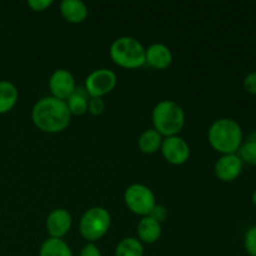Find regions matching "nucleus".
Instances as JSON below:
<instances>
[{
  "label": "nucleus",
  "mask_w": 256,
  "mask_h": 256,
  "mask_svg": "<svg viewBox=\"0 0 256 256\" xmlns=\"http://www.w3.org/2000/svg\"><path fill=\"white\" fill-rule=\"evenodd\" d=\"M32 120L42 132L56 134L69 126L72 114L65 102L54 96H45L38 100L32 106Z\"/></svg>",
  "instance_id": "1"
},
{
  "label": "nucleus",
  "mask_w": 256,
  "mask_h": 256,
  "mask_svg": "<svg viewBox=\"0 0 256 256\" xmlns=\"http://www.w3.org/2000/svg\"><path fill=\"white\" fill-rule=\"evenodd\" d=\"M244 132L239 122L230 118L218 119L208 130V142L222 155L236 154L244 142Z\"/></svg>",
  "instance_id": "2"
},
{
  "label": "nucleus",
  "mask_w": 256,
  "mask_h": 256,
  "mask_svg": "<svg viewBox=\"0 0 256 256\" xmlns=\"http://www.w3.org/2000/svg\"><path fill=\"white\" fill-rule=\"evenodd\" d=\"M154 129L162 138L179 135L185 125V112L174 100H162L152 112Z\"/></svg>",
  "instance_id": "3"
},
{
  "label": "nucleus",
  "mask_w": 256,
  "mask_h": 256,
  "mask_svg": "<svg viewBox=\"0 0 256 256\" xmlns=\"http://www.w3.org/2000/svg\"><path fill=\"white\" fill-rule=\"evenodd\" d=\"M110 58L124 69H139L145 65V48L136 38L120 36L110 45Z\"/></svg>",
  "instance_id": "4"
},
{
  "label": "nucleus",
  "mask_w": 256,
  "mask_h": 256,
  "mask_svg": "<svg viewBox=\"0 0 256 256\" xmlns=\"http://www.w3.org/2000/svg\"><path fill=\"white\" fill-rule=\"evenodd\" d=\"M110 225V212L102 206H94L88 209L80 218L79 232L88 242H95L106 235Z\"/></svg>",
  "instance_id": "5"
},
{
  "label": "nucleus",
  "mask_w": 256,
  "mask_h": 256,
  "mask_svg": "<svg viewBox=\"0 0 256 256\" xmlns=\"http://www.w3.org/2000/svg\"><path fill=\"white\" fill-rule=\"evenodd\" d=\"M124 202L128 209L140 216H148L156 205V199L149 186L144 184H132L124 192Z\"/></svg>",
  "instance_id": "6"
},
{
  "label": "nucleus",
  "mask_w": 256,
  "mask_h": 256,
  "mask_svg": "<svg viewBox=\"0 0 256 256\" xmlns=\"http://www.w3.org/2000/svg\"><path fill=\"white\" fill-rule=\"evenodd\" d=\"M118 76L110 69L92 70L85 79V90L90 98H102L116 86Z\"/></svg>",
  "instance_id": "7"
},
{
  "label": "nucleus",
  "mask_w": 256,
  "mask_h": 256,
  "mask_svg": "<svg viewBox=\"0 0 256 256\" xmlns=\"http://www.w3.org/2000/svg\"><path fill=\"white\" fill-rule=\"evenodd\" d=\"M160 152L164 159L172 165L185 164L190 158L189 144L179 135L164 138Z\"/></svg>",
  "instance_id": "8"
},
{
  "label": "nucleus",
  "mask_w": 256,
  "mask_h": 256,
  "mask_svg": "<svg viewBox=\"0 0 256 256\" xmlns=\"http://www.w3.org/2000/svg\"><path fill=\"white\" fill-rule=\"evenodd\" d=\"M76 89L75 78L69 70L56 69L49 78V90L52 96L66 102Z\"/></svg>",
  "instance_id": "9"
},
{
  "label": "nucleus",
  "mask_w": 256,
  "mask_h": 256,
  "mask_svg": "<svg viewBox=\"0 0 256 256\" xmlns=\"http://www.w3.org/2000/svg\"><path fill=\"white\" fill-rule=\"evenodd\" d=\"M242 164L238 154L222 155L214 165V174L220 182H232L242 175Z\"/></svg>",
  "instance_id": "10"
},
{
  "label": "nucleus",
  "mask_w": 256,
  "mask_h": 256,
  "mask_svg": "<svg viewBox=\"0 0 256 256\" xmlns=\"http://www.w3.org/2000/svg\"><path fill=\"white\" fill-rule=\"evenodd\" d=\"M45 225H46V230L49 232L50 238L62 239L72 229V214L68 210L62 209V208L52 210L48 215Z\"/></svg>",
  "instance_id": "11"
},
{
  "label": "nucleus",
  "mask_w": 256,
  "mask_h": 256,
  "mask_svg": "<svg viewBox=\"0 0 256 256\" xmlns=\"http://www.w3.org/2000/svg\"><path fill=\"white\" fill-rule=\"evenodd\" d=\"M172 52L168 45L154 42L145 48V65L155 70H165L172 64Z\"/></svg>",
  "instance_id": "12"
},
{
  "label": "nucleus",
  "mask_w": 256,
  "mask_h": 256,
  "mask_svg": "<svg viewBox=\"0 0 256 256\" xmlns=\"http://www.w3.org/2000/svg\"><path fill=\"white\" fill-rule=\"evenodd\" d=\"M59 9L62 16L72 24H80L89 15L88 5L82 0H62Z\"/></svg>",
  "instance_id": "13"
},
{
  "label": "nucleus",
  "mask_w": 256,
  "mask_h": 256,
  "mask_svg": "<svg viewBox=\"0 0 256 256\" xmlns=\"http://www.w3.org/2000/svg\"><path fill=\"white\" fill-rule=\"evenodd\" d=\"M138 239L144 244H154L162 238V224L152 216H142L136 228Z\"/></svg>",
  "instance_id": "14"
},
{
  "label": "nucleus",
  "mask_w": 256,
  "mask_h": 256,
  "mask_svg": "<svg viewBox=\"0 0 256 256\" xmlns=\"http://www.w3.org/2000/svg\"><path fill=\"white\" fill-rule=\"evenodd\" d=\"M19 92L15 84L8 80L0 82V115L9 112L16 105Z\"/></svg>",
  "instance_id": "15"
},
{
  "label": "nucleus",
  "mask_w": 256,
  "mask_h": 256,
  "mask_svg": "<svg viewBox=\"0 0 256 256\" xmlns=\"http://www.w3.org/2000/svg\"><path fill=\"white\" fill-rule=\"evenodd\" d=\"M162 140H164V138L154 128H152V129L144 130L140 134L139 139H138V146L144 154H155L162 148Z\"/></svg>",
  "instance_id": "16"
},
{
  "label": "nucleus",
  "mask_w": 256,
  "mask_h": 256,
  "mask_svg": "<svg viewBox=\"0 0 256 256\" xmlns=\"http://www.w3.org/2000/svg\"><path fill=\"white\" fill-rule=\"evenodd\" d=\"M89 94L86 92L84 86H76L72 96L66 100V106L70 114L75 116H82L88 112V104H89Z\"/></svg>",
  "instance_id": "17"
},
{
  "label": "nucleus",
  "mask_w": 256,
  "mask_h": 256,
  "mask_svg": "<svg viewBox=\"0 0 256 256\" xmlns=\"http://www.w3.org/2000/svg\"><path fill=\"white\" fill-rule=\"evenodd\" d=\"M39 256H74L69 245L62 239L49 238L42 244Z\"/></svg>",
  "instance_id": "18"
},
{
  "label": "nucleus",
  "mask_w": 256,
  "mask_h": 256,
  "mask_svg": "<svg viewBox=\"0 0 256 256\" xmlns=\"http://www.w3.org/2000/svg\"><path fill=\"white\" fill-rule=\"evenodd\" d=\"M115 256H144V245L138 238H124L115 248Z\"/></svg>",
  "instance_id": "19"
},
{
  "label": "nucleus",
  "mask_w": 256,
  "mask_h": 256,
  "mask_svg": "<svg viewBox=\"0 0 256 256\" xmlns=\"http://www.w3.org/2000/svg\"><path fill=\"white\" fill-rule=\"evenodd\" d=\"M236 154L242 159V164L256 166V142H252V140L244 142Z\"/></svg>",
  "instance_id": "20"
},
{
  "label": "nucleus",
  "mask_w": 256,
  "mask_h": 256,
  "mask_svg": "<svg viewBox=\"0 0 256 256\" xmlns=\"http://www.w3.org/2000/svg\"><path fill=\"white\" fill-rule=\"evenodd\" d=\"M244 248L249 256H256V225L249 228L244 235Z\"/></svg>",
  "instance_id": "21"
},
{
  "label": "nucleus",
  "mask_w": 256,
  "mask_h": 256,
  "mask_svg": "<svg viewBox=\"0 0 256 256\" xmlns=\"http://www.w3.org/2000/svg\"><path fill=\"white\" fill-rule=\"evenodd\" d=\"M105 102L102 98H90L89 104H88V112L92 115H102L105 110Z\"/></svg>",
  "instance_id": "22"
},
{
  "label": "nucleus",
  "mask_w": 256,
  "mask_h": 256,
  "mask_svg": "<svg viewBox=\"0 0 256 256\" xmlns=\"http://www.w3.org/2000/svg\"><path fill=\"white\" fill-rule=\"evenodd\" d=\"M242 86H244L246 92L252 95H256V70L245 75L244 80H242Z\"/></svg>",
  "instance_id": "23"
},
{
  "label": "nucleus",
  "mask_w": 256,
  "mask_h": 256,
  "mask_svg": "<svg viewBox=\"0 0 256 256\" xmlns=\"http://www.w3.org/2000/svg\"><path fill=\"white\" fill-rule=\"evenodd\" d=\"M52 4H54L52 0H29V2H28V6H29L32 12H45V10L49 9Z\"/></svg>",
  "instance_id": "24"
},
{
  "label": "nucleus",
  "mask_w": 256,
  "mask_h": 256,
  "mask_svg": "<svg viewBox=\"0 0 256 256\" xmlns=\"http://www.w3.org/2000/svg\"><path fill=\"white\" fill-rule=\"evenodd\" d=\"M149 216H152V219L156 220V222H159L160 224H162V222H165L168 218V209L164 206V205H160V204H156L154 206V209L152 210V212H150Z\"/></svg>",
  "instance_id": "25"
},
{
  "label": "nucleus",
  "mask_w": 256,
  "mask_h": 256,
  "mask_svg": "<svg viewBox=\"0 0 256 256\" xmlns=\"http://www.w3.org/2000/svg\"><path fill=\"white\" fill-rule=\"evenodd\" d=\"M79 256H102L99 248L94 242H86L80 250Z\"/></svg>",
  "instance_id": "26"
},
{
  "label": "nucleus",
  "mask_w": 256,
  "mask_h": 256,
  "mask_svg": "<svg viewBox=\"0 0 256 256\" xmlns=\"http://www.w3.org/2000/svg\"><path fill=\"white\" fill-rule=\"evenodd\" d=\"M252 204L256 206V189L252 192Z\"/></svg>",
  "instance_id": "27"
}]
</instances>
